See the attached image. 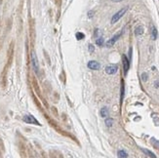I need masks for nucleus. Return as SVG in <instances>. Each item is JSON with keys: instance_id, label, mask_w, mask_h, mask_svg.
<instances>
[{"instance_id": "nucleus-20", "label": "nucleus", "mask_w": 159, "mask_h": 158, "mask_svg": "<svg viewBox=\"0 0 159 158\" xmlns=\"http://www.w3.org/2000/svg\"><path fill=\"white\" fill-rule=\"evenodd\" d=\"M103 42H104V39H103L102 36H100V37H98V38L96 39V44L99 45V46L103 45Z\"/></svg>"}, {"instance_id": "nucleus-7", "label": "nucleus", "mask_w": 159, "mask_h": 158, "mask_svg": "<svg viewBox=\"0 0 159 158\" xmlns=\"http://www.w3.org/2000/svg\"><path fill=\"white\" fill-rule=\"evenodd\" d=\"M122 63H123V69H124V74L126 75L128 73V70L130 68V60L127 58L126 55L122 56Z\"/></svg>"}, {"instance_id": "nucleus-24", "label": "nucleus", "mask_w": 159, "mask_h": 158, "mask_svg": "<svg viewBox=\"0 0 159 158\" xmlns=\"http://www.w3.org/2000/svg\"><path fill=\"white\" fill-rule=\"evenodd\" d=\"M60 78L62 79V81H63V83H64V84H66V83H67V80H66V72H65V70H63V71H62V74L60 75Z\"/></svg>"}, {"instance_id": "nucleus-12", "label": "nucleus", "mask_w": 159, "mask_h": 158, "mask_svg": "<svg viewBox=\"0 0 159 158\" xmlns=\"http://www.w3.org/2000/svg\"><path fill=\"white\" fill-rule=\"evenodd\" d=\"M30 39H31V46L34 44V39H35V32H34V21L32 20L30 22Z\"/></svg>"}, {"instance_id": "nucleus-32", "label": "nucleus", "mask_w": 159, "mask_h": 158, "mask_svg": "<svg viewBox=\"0 0 159 158\" xmlns=\"http://www.w3.org/2000/svg\"><path fill=\"white\" fill-rule=\"evenodd\" d=\"M93 16H94V11H90V12L88 13V17H89V18H92Z\"/></svg>"}, {"instance_id": "nucleus-2", "label": "nucleus", "mask_w": 159, "mask_h": 158, "mask_svg": "<svg viewBox=\"0 0 159 158\" xmlns=\"http://www.w3.org/2000/svg\"><path fill=\"white\" fill-rule=\"evenodd\" d=\"M31 83H32V87H33V89H34V91H35V93L37 94V96L40 98V100L42 101V102L44 103V105L46 106V108H48V103H47V102H46V100L43 98V96H42V93H41V90H40V87H39V85H38V82H37V80L36 78L33 76L32 79H31Z\"/></svg>"}, {"instance_id": "nucleus-19", "label": "nucleus", "mask_w": 159, "mask_h": 158, "mask_svg": "<svg viewBox=\"0 0 159 158\" xmlns=\"http://www.w3.org/2000/svg\"><path fill=\"white\" fill-rule=\"evenodd\" d=\"M117 156L120 158H126V157H128V154H127V152H126L125 150H118Z\"/></svg>"}, {"instance_id": "nucleus-31", "label": "nucleus", "mask_w": 159, "mask_h": 158, "mask_svg": "<svg viewBox=\"0 0 159 158\" xmlns=\"http://www.w3.org/2000/svg\"><path fill=\"white\" fill-rule=\"evenodd\" d=\"M0 148L4 151L5 150V147H4V144H3V141H2V139H0Z\"/></svg>"}, {"instance_id": "nucleus-8", "label": "nucleus", "mask_w": 159, "mask_h": 158, "mask_svg": "<svg viewBox=\"0 0 159 158\" xmlns=\"http://www.w3.org/2000/svg\"><path fill=\"white\" fill-rule=\"evenodd\" d=\"M122 35V31H120V32H118V33H116L115 35H113L112 36V38H110L107 42H106V46L107 47H111V46H113L115 43H116V41L120 38V36Z\"/></svg>"}, {"instance_id": "nucleus-11", "label": "nucleus", "mask_w": 159, "mask_h": 158, "mask_svg": "<svg viewBox=\"0 0 159 158\" xmlns=\"http://www.w3.org/2000/svg\"><path fill=\"white\" fill-rule=\"evenodd\" d=\"M19 150H20V154L22 157H26L27 152H26V147L23 144V143H19Z\"/></svg>"}, {"instance_id": "nucleus-28", "label": "nucleus", "mask_w": 159, "mask_h": 158, "mask_svg": "<svg viewBox=\"0 0 159 158\" xmlns=\"http://www.w3.org/2000/svg\"><path fill=\"white\" fill-rule=\"evenodd\" d=\"M142 79H143V81H144V82L148 81V74H147L146 72H144V73L142 74Z\"/></svg>"}, {"instance_id": "nucleus-34", "label": "nucleus", "mask_w": 159, "mask_h": 158, "mask_svg": "<svg viewBox=\"0 0 159 158\" xmlns=\"http://www.w3.org/2000/svg\"><path fill=\"white\" fill-rule=\"evenodd\" d=\"M112 2H121L122 0H111Z\"/></svg>"}, {"instance_id": "nucleus-6", "label": "nucleus", "mask_w": 159, "mask_h": 158, "mask_svg": "<svg viewBox=\"0 0 159 158\" xmlns=\"http://www.w3.org/2000/svg\"><path fill=\"white\" fill-rule=\"evenodd\" d=\"M23 121L25 122V123H27V124H33V125H38V126L41 125V124L38 122V120H37L33 115H31V114H26V115H24V116L23 117Z\"/></svg>"}, {"instance_id": "nucleus-30", "label": "nucleus", "mask_w": 159, "mask_h": 158, "mask_svg": "<svg viewBox=\"0 0 159 158\" xmlns=\"http://www.w3.org/2000/svg\"><path fill=\"white\" fill-rule=\"evenodd\" d=\"M54 2H55V4H56L58 7H61V5H62V0H54Z\"/></svg>"}, {"instance_id": "nucleus-3", "label": "nucleus", "mask_w": 159, "mask_h": 158, "mask_svg": "<svg viewBox=\"0 0 159 158\" xmlns=\"http://www.w3.org/2000/svg\"><path fill=\"white\" fill-rule=\"evenodd\" d=\"M13 58H14V41H12L10 46H9V49H8V52H7V63H6L5 67L10 68V67L12 65V62H13Z\"/></svg>"}, {"instance_id": "nucleus-21", "label": "nucleus", "mask_w": 159, "mask_h": 158, "mask_svg": "<svg viewBox=\"0 0 159 158\" xmlns=\"http://www.w3.org/2000/svg\"><path fill=\"white\" fill-rule=\"evenodd\" d=\"M113 122H114V120L112 118H106L105 119V125H106V127H111L113 125Z\"/></svg>"}, {"instance_id": "nucleus-17", "label": "nucleus", "mask_w": 159, "mask_h": 158, "mask_svg": "<svg viewBox=\"0 0 159 158\" xmlns=\"http://www.w3.org/2000/svg\"><path fill=\"white\" fill-rule=\"evenodd\" d=\"M100 114H101L102 117H106V116L109 114V110H108V108H107L106 106L102 107V108L101 109V111H100Z\"/></svg>"}, {"instance_id": "nucleus-27", "label": "nucleus", "mask_w": 159, "mask_h": 158, "mask_svg": "<svg viewBox=\"0 0 159 158\" xmlns=\"http://www.w3.org/2000/svg\"><path fill=\"white\" fill-rule=\"evenodd\" d=\"M52 111H53V113H54V115H55V116H59V112H58L57 107L52 106Z\"/></svg>"}, {"instance_id": "nucleus-25", "label": "nucleus", "mask_w": 159, "mask_h": 158, "mask_svg": "<svg viewBox=\"0 0 159 158\" xmlns=\"http://www.w3.org/2000/svg\"><path fill=\"white\" fill-rule=\"evenodd\" d=\"M43 53H44V56H45V58H46V61H47V63H48V65H51V62H50V57H49V55L47 54V52H46V51H43Z\"/></svg>"}, {"instance_id": "nucleus-5", "label": "nucleus", "mask_w": 159, "mask_h": 158, "mask_svg": "<svg viewBox=\"0 0 159 158\" xmlns=\"http://www.w3.org/2000/svg\"><path fill=\"white\" fill-rule=\"evenodd\" d=\"M31 66L35 73L39 75V64H38V60H37V57L34 51H31Z\"/></svg>"}, {"instance_id": "nucleus-16", "label": "nucleus", "mask_w": 159, "mask_h": 158, "mask_svg": "<svg viewBox=\"0 0 159 158\" xmlns=\"http://www.w3.org/2000/svg\"><path fill=\"white\" fill-rule=\"evenodd\" d=\"M125 91V86H124V80L121 79V96H120V103L122 104L123 102V98H124V92Z\"/></svg>"}, {"instance_id": "nucleus-13", "label": "nucleus", "mask_w": 159, "mask_h": 158, "mask_svg": "<svg viewBox=\"0 0 159 158\" xmlns=\"http://www.w3.org/2000/svg\"><path fill=\"white\" fill-rule=\"evenodd\" d=\"M144 26L143 25H139V26H137L136 27V29H135V35L136 36H140V35H142L143 33H144Z\"/></svg>"}, {"instance_id": "nucleus-23", "label": "nucleus", "mask_w": 159, "mask_h": 158, "mask_svg": "<svg viewBox=\"0 0 159 158\" xmlns=\"http://www.w3.org/2000/svg\"><path fill=\"white\" fill-rule=\"evenodd\" d=\"M101 34H102L101 30H100L99 28H95V31H94V37H95V38H98V37L101 36Z\"/></svg>"}, {"instance_id": "nucleus-9", "label": "nucleus", "mask_w": 159, "mask_h": 158, "mask_svg": "<svg viewBox=\"0 0 159 158\" xmlns=\"http://www.w3.org/2000/svg\"><path fill=\"white\" fill-rule=\"evenodd\" d=\"M87 67H88V68H90L92 70H99L101 68V64L98 63L97 61H90V62H88Z\"/></svg>"}, {"instance_id": "nucleus-22", "label": "nucleus", "mask_w": 159, "mask_h": 158, "mask_svg": "<svg viewBox=\"0 0 159 158\" xmlns=\"http://www.w3.org/2000/svg\"><path fill=\"white\" fill-rule=\"evenodd\" d=\"M75 37H76V39H77V40H82V39H84L85 34H84L83 32H76Z\"/></svg>"}, {"instance_id": "nucleus-10", "label": "nucleus", "mask_w": 159, "mask_h": 158, "mask_svg": "<svg viewBox=\"0 0 159 158\" xmlns=\"http://www.w3.org/2000/svg\"><path fill=\"white\" fill-rule=\"evenodd\" d=\"M117 70H118V67L117 66H114V65H110V66H107L105 68V72L107 74H110V75L116 73Z\"/></svg>"}, {"instance_id": "nucleus-18", "label": "nucleus", "mask_w": 159, "mask_h": 158, "mask_svg": "<svg viewBox=\"0 0 159 158\" xmlns=\"http://www.w3.org/2000/svg\"><path fill=\"white\" fill-rule=\"evenodd\" d=\"M157 36H158V32H157L156 27L153 26V25H151V37H152V39L153 40H156Z\"/></svg>"}, {"instance_id": "nucleus-29", "label": "nucleus", "mask_w": 159, "mask_h": 158, "mask_svg": "<svg viewBox=\"0 0 159 158\" xmlns=\"http://www.w3.org/2000/svg\"><path fill=\"white\" fill-rule=\"evenodd\" d=\"M54 96H55V102H58V101L60 100V96H59V94H58L57 92H55V93H54Z\"/></svg>"}, {"instance_id": "nucleus-14", "label": "nucleus", "mask_w": 159, "mask_h": 158, "mask_svg": "<svg viewBox=\"0 0 159 158\" xmlns=\"http://www.w3.org/2000/svg\"><path fill=\"white\" fill-rule=\"evenodd\" d=\"M141 150L147 155V156H148V157H151V158H155L156 157V155L155 154H153V152H151L150 150H148V149H146V148H142L141 147Z\"/></svg>"}, {"instance_id": "nucleus-26", "label": "nucleus", "mask_w": 159, "mask_h": 158, "mask_svg": "<svg viewBox=\"0 0 159 158\" xmlns=\"http://www.w3.org/2000/svg\"><path fill=\"white\" fill-rule=\"evenodd\" d=\"M88 51H89L90 53H94V52H95V47H94V45L89 44V46H88Z\"/></svg>"}, {"instance_id": "nucleus-1", "label": "nucleus", "mask_w": 159, "mask_h": 158, "mask_svg": "<svg viewBox=\"0 0 159 158\" xmlns=\"http://www.w3.org/2000/svg\"><path fill=\"white\" fill-rule=\"evenodd\" d=\"M44 116H45V118H46V120L48 121V123H49V125L51 126V127H53L58 133H60L61 135H63V136H65V137H68V138H70L72 141H75V142H77V140H76V138L73 136V135H71L70 133H68V132H66V131H64L60 126H59V124L53 119V118H51L49 115H47L46 113H44Z\"/></svg>"}, {"instance_id": "nucleus-33", "label": "nucleus", "mask_w": 159, "mask_h": 158, "mask_svg": "<svg viewBox=\"0 0 159 158\" xmlns=\"http://www.w3.org/2000/svg\"><path fill=\"white\" fill-rule=\"evenodd\" d=\"M154 86H155L156 88H158V86H159V82H158V81H156V82H155V85H154Z\"/></svg>"}, {"instance_id": "nucleus-15", "label": "nucleus", "mask_w": 159, "mask_h": 158, "mask_svg": "<svg viewBox=\"0 0 159 158\" xmlns=\"http://www.w3.org/2000/svg\"><path fill=\"white\" fill-rule=\"evenodd\" d=\"M150 144H151V146H152L154 148H156L157 150H159V141L158 140H156L155 138H151V139H150Z\"/></svg>"}, {"instance_id": "nucleus-4", "label": "nucleus", "mask_w": 159, "mask_h": 158, "mask_svg": "<svg viewBox=\"0 0 159 158\" xmlns=\"http://www.w3.org/2000/svg\"><path fill=\"white\" fill-rule=\"evenodd\" d=\"M128 11V7H125V8H122L121 10H119L117 13H115L113 16H112V18H111V23L113 24V23H117L124 15H125V13Z\"/></svg>"}]
</instances>
